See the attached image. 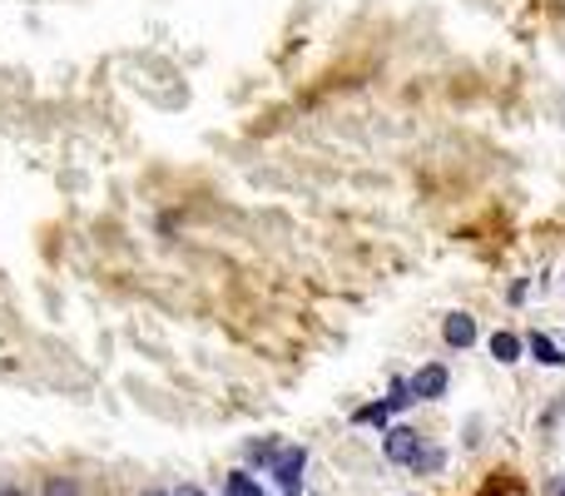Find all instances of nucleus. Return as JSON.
Segmentation results:
<instances>
[{
	"mask_svg": "<svg viewBox=\"0 0 565 496\" xmlns=\"http://www.w3.org/2000/svg\"><path fill=\"white\" fill-rule=\"evenodd\" d=\"M447 388H451L447 362H422V368L412 372V398L417 402H441L447 398Z\"/></svg>",
	"mask_w": 565,
	"mask_h": 496,
	"instance_id": "3",
	"label": "nucleus"
},
{
	"mask_svg": "<svg viewBox=\"0 0 565 496\" xmlns=\"http://www.w3.org/2000/svg\"><path fill=\"white\" fill-rule=\"evenodd\" d=\"M481 496H531V492L521 487L516 477H507V472H497V477L487 482V492H481Z\"/></svg>",
	"mask_w": 565,
	"mask_h": 496,
	"instance_id": "13",
	"label": "nucleus"
},
{
	"mask_svg": "<svg viewBox=\"0 0 565 496\" xmlns=\"http://www.w3.org/2000/svg\"><path fill=\"white\" fill-rule=\"evenodd\" d=\"M382 402H387V412H407L412 402H417L412 398V378H392V388H387V398Z\"/></svg>",
	"mask_w": 565,
	"mask_h": 496,
	"instance_id": "10",
	"label": "nucleus"
},
{
	"mask_svg": "<svg viewBox=\"0 0 565 496\" xmlns=\"http://www.w3.org/2000/svg\"><path fill=\"white\" fill-rule=\"evenodd\" d=\"M422 447H427V437H422L417 428H387L382 432V457H387L392 467H412V462L422 457Z\"/></svg>",
	"mask_w": 565,
	"mask_h": 496,
	"instance_id": "2",
	"label": "nucleus"
},
{
	"mask_svg": "<svg viewBox=\"0 0 565 496\" xmlns=\"http://www.w3.org/2000/svg\"><path fill=\"white\" fill-rule=\"evenodd\" d=\"M348 422H352V428H377V432H387V428H392V412H387V402H367V408H358Z\"/></svg>",
	"mask_w": 565,
	"mask_h": 496,
	"instance_id": "6",
	"label": "nucleus"
},
{
	"mask_svg": "<svg viewBox=\"0 0 565 496\" xmlns=\"http://www.w3.org/2000/svg\"><path fill=\"white\" fill-rule=\"evenodd\" d=\"M541 496H565V472H556V477L541 482Z\"/></svg>",
	"mask_w": 565,
	"mask_h": 496,
	"instance_id": "14",
	"label": "nucleus"
},
{
	"mask_svg": "<svg viewBox=\"0 0 565 496\" xmlns=\"http://www.w3.org/2000/svg\"><path fill=\"white\" fill-rule=\"evenodd\" d=\"M278 452H282V442L278 437H264V442H248L244 457H248V467H274Z\"/></svg>",
	"mask_w": 565,
	"mask_h": 496,
	"instance_id": "9",
	"label": "nucleus"
},
{
	"mask_svg": "<svg viewBox=\"0 0 565 496\" xmlns=\"http://www.w3.org/2000/svg\"><path fill=\"white\" fill-rule=\"evenodd\" d=\"M0 496H30V492L20 487V482H0Z\"/></svg>",
	"mask_w": 565,
	"mask_h": 496,
	"instance_id": "16",
	"label": "nucleus"
},
{
	"mask_svg": "<svg viewBox=\"0 0 565 496\" xmlns=\"http://www.w3.org/2000/svg\"><path fill=\"white\" fill-rule=\"evenodd\" d=\"M526 348H531V358H536L541 368H565V352H561V342L551 338V333H531Z\"/></svg>",
	"mask_w": 565,
	"mask_h": 496,
	"instance_id": "5",
	"label": "nucleus"
},
{
	"mask_svg": "<svg viewBox=\"0 0 565 496\" xmlns=\"http://www.w3.org/2000/svg\"><path fill=\"white\" fill-rule=\"evenodd\" d=\"M139 496H174V492H164V487H145Z\"/></svg>",
	"mask_w": 565,
	"mask_h": 496,
	"instance_id": "18",
	"label": "nucleus"
},
{
	"mask_svg": "<svg viewBox=\"0 0 565 496\" xmlns=\"http://www.w3.org/2000/svg\"><path fill=\"white\" fill-rule=\"evenodd\" d=\"M412 472H417V477H441V472H447V447H422V457L412 462Z\"/></svg>",
	"mask_w": 565,
	"mask_h": 496,
	"instance_id": "8",
	"label": "nucleus"
},
{
	"mask_svg": "<svg viewBox=\"0 0 565 496\" xmlns=\"http://www.w3.org/2000/svg\"><path fill=\"white\" fill-rule=\"evenodd\" d=\"M174 496H209L204 487H194V482H184V487H174Z\"/></svg>",
	"mask_w": 565,
	"mask_h": 496,
	"instance_id": "17",
	"label": "nucleus"
},
{
	"mask_svg": "<svg viewBox=\"0 0 565 496\" xmlns=\"http://www.w3.org/2000/svg\"><path fill=\"white\" fill-rule=\"evenodd\" d=\"M477 338H481V328H477V318H471V313H447V318H441V342H447V348L467 352Z\"/></svg>",
	"mask_w": 565,
	"mask_h": 496,
	"instance_id": "4",
	"label": "nucleus"
},
{
	"mask_svg": "<svg viewBox=\"0 0 565 496\" xmlns=\"http://www.w3.org/2000/svg\"><path fill=\"white\" fill-rule=\"evenodd\" d=\"M302 472H308V447L302 442H282L278 462L268 467V477L278 482L282 496H302Z\"/></svg>",
	"mask_w": 565,
	"mask_h": 496,
	"instance_id": "1",
	"label": "nucleus"
},
{
	"mask_svg": "<svg viewBox=\"0 0 565 496\" xmlns=\"http://www.w3.org/2000/svg\"><path fill=\"white\" fill-rule=\"evenodd\" d=\"M526 293H531V278H516V283H511L507 298H511V303H526Z\"/></svg>",
	"mask_w": 565,
	"mask_h": 496,
	"instance_id": "15",
	"label": "nucleus"
},
{
	"mask_svg": "<svg viewBox=\"0 0 565 496\" xmlns=\"http://www.w3.org/2000/svg\"><path fill=\"white\" fill-rule=\"evenodd\" d=\"M224 496H264V487L254 482V472H228Z\"/></svg>",
	"mask_w": 565,
	"mask_h": 496,
	"instance_id": "11",
	"label": "nucleus"
},
{
	"mask_svg": "<svg viewBox=\"0 0 565 496\" xmlns=\"http://www.w3.org/2000/svg\"><path fill=\"white\" fill-rule=\"evenodd\" d=\"M40 496H79V482L65 477V472H55V477L40 482Z\"/></svg>",
	"mask_w": 565,
	"mask_h": 496,
	"instance_id": "12",
	"label": "nucleus"
},
{
	"mask_svg": "<svg viewBox=\"0 0 565 496\" xmlns=\"http://www.w3.org/2000/svg\"><path fill=\"white\" fill-rule=\"evenodd\" d=\"M521 352H526V342L516 333H491V358L497 362H521Z\"/></svg>",
	"mask_w": 565,
	"mask_h": 496,
	"instance_id": "7",
	"label": "nucleus"
}]
</instances>
